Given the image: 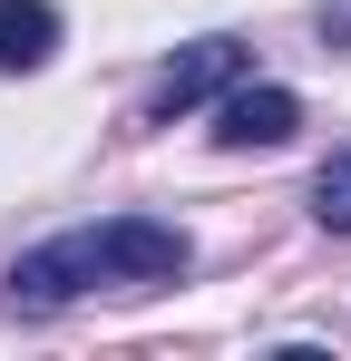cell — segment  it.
Here are the masks:
<instances>
[{"label":"cell","mask_w":351,"mask_h":361,"mask_svg":"<svg viewBox=\"0 0 351 361\" xmlns=\"http://www.w3.org/2000/svg\"><path fill=\"white\" fill-rule=\"evenodd\" d=\"M312 215H322L332 235H351V147L322 157V176H312Z\"/></svg>","instance_id":"obj_5"},{"label":"cell","mask_w":351,"mask_h":361,"mask_svg":"<svg viewBox=\"0 0 351 361\" xmlns=\"http://www.w3.org/2000/svg\"><path fill=\"white\" fill-rule=\"evenodd\" d=\"M292 127H302V98L292 88H244L234 78L225 108H215V147H283Z\"/></svg>","instance_id":"obj_3"},{"label":"cell","mask_w":351,"mask_h":361,"mask_svg":"<svg viewBox=\"0 0 351 361\" xmlns=\"http://www.w3.org/2000/svg\"><path fill=\"white\" fill-rule=\"evenodd\" d=\"M195 264V244L156 225V215H108V225H78V235L39 244L10 264V312H58V302L98 293V283H176Z\"/></svg>","instance_id":"obj_1"},{"label":"cell","mask_w":351,"mask_h":361,"mask_svg":"<svg viewBox=\"0 0 351 361\" xmlns=\"http://www.w3.org/2000/svg\"><path fill=\"white\" fill-rule=\"evenodd\" d=\"M49 49H58V10L49 0H0V78L39 68Z\"/></svg>","instance_id":"obj_4"},{"label":"cell","mask_w":351,"mask_h":361,"mask_svg":"<svg viewBox=\"0 0 351 361\" xmlns=\"http://www.w3.org/2000/svg\"><path fill=\"white\" fill-rule=\"evenodd\" d=\"M244 78V39H195V49H176L166 78H156V98H147V118H176V108H195V98H215Z\"/></svg>","instance_id":"obj_2"}]
</instances>
